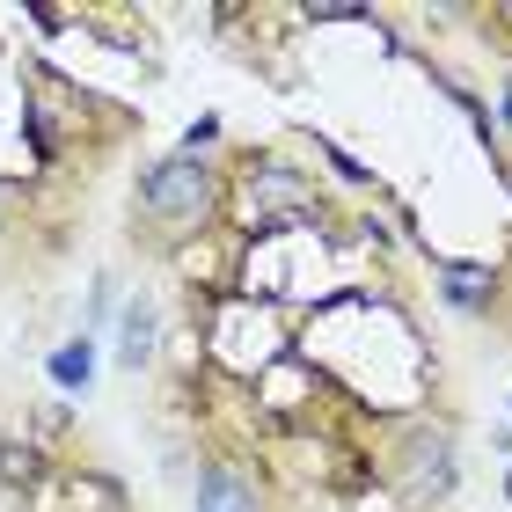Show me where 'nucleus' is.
Masks as SVG:
<instances>
[{"label": "nucleus", "mask_w": 512, "mask_h": 512, "mask_svg": "<svg viewBox=\"0 0 512 512\" xmlns=\"http://www.w3.org/2000/svg\"><path fill=\"white\" fill-rule=\"evenodd\" d=\"M139 205H147L161 227H191V220H205V205H213V169H205L198 154L154 161L147 183H139Z\"/></svg>", "instance_id": "obj_1"}, {"label": "nucleus", "mask_w": 512, "mask_h": 512, "mask_svg": "<svg viewBox=\"0 0 512 512\" xmlns=\"http://www.w3.org/2000/svg\"><path fill=\"white\" fill-rule=\"evenodd\" d=\"M403 483H410V498H447L454 491V461H447V439L439 432L403 439Z\"/></svg>", "instance_id": "obj_2"}, {"label": "nucleus", "mask_w": 512, "mask_h": 512, "mask_svg": "<svg viewBox=\"0 0 512 512\" xmlns=\"http://www.w3.org/2000/svg\"><path fill=\"white\" fill-rule=\"evenodd\" d=\"M198 512H256V498H249V483L227 469V461H213V469L198 476Z\"/></svg>", "instance_id": "obj_3"}, {"label": "nucleus", "mask_w": 512, "mask_h": 512, "mask_svg": "<svg viewBox=\"0 0 512 512\" xmlns=\"http://www.w3.org/2000/svg\"><path fill=\"white\" fill-rule=\"evenodd\" d=\"M154 330H161V315H154V300H132V315H125V337H118V366H147L154 359Z\"/></svg>", "instance_id": "obj_4"}, {"label": "nucleus", "mask_w": 512, "mask_h": 512, "mask_svg": "<svg viewBox=\"0 0 512 512\" xmlns=\"http://www.w3.org/2000/svg\"><path fill=\"white\" fill-rule=\"evenodd\" d=\"M88 374H96V344H88V337H74V344L52 352V381L59 388H88Z\"/></svg>", "instance_id": "obj_5"}, {"label": "nucleus", "mask_w": 512, "mask_h": 512, "mask_svg": "<svg viewBox=\"0 0 512 512\" xmlns=\"http://www.w3.org/2000/svg\"><path fill=\"white\" fill-rule=\"evenodd\" d=\"M447 300L454 308H483L491 300V271H447Z\"/></svg>", "instance_id": "obj_6"}, {"label": "nucleus", "mask_w": 512, "mask_h": 512, "mask_svg": "<svg viewBox=\"0 0 512 512\" xmlns=\"http://www.w3.org/2000/svg\"><path fill=\"white\" fill-rule=\"evenodd\" d=\"M300 198H308V191H300V176H286V169L264 176V205H271V213H286V205H300Z\"/></svg>", "instance_id": "obj_7"}, {"label": "nucleus", "mask_w": 512, "mask_h": 512, "mask_svg": "<svg viewBox=\"0 0 512 512\" xmlns=\"http://www.w3.org/2000/svg\"><path fill=\"white\" fill-rule=\"evenodd\" d=\"M0 476L8 483H37V454L30 447H0Z\"/></svg>", "instance_id": "obj_8"}, {"label": "nucleus", "mask_w": 512, "mask_h": 512, "mask_svg": "<svg viewBox=\"0 0 512 512\" xmlns=\"http://www.w3.org/2000/svg\"><path fill=\"white\" fill-rule=\"evenodd\" d=\"M505 125H512V88H505Z\"/></svg>", "instance_id": "obj_9"}, {"label": "nucleus", "mask_w": 512, "mask_h": 512, "mask_svg": "<svg viewBox=\"0 0 512 512\" xmlns=\"http://www.w3.org/2000/svg\"><path fill=\"white\" fill-rule=\"evenodd\" d=\"M505 498H512V476H505Z\"/></svg>", "instance_id": "obj_10"}, {"label": "nucleus", "mask_w": 512, "mask_h": 512, "mask_svg": "<svg viewBox=\"0 0 512 512\" xmlns=\"http://www.w3.org/2000/svg\"><path fill=\"white\" fill-rule=\"evenodd\" d=\"M0 205H8V191H0Z\"/></svg>", "instance_id": "obj_11"}]
</instances>
